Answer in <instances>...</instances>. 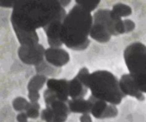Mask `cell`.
<instances>
[{
	"instance_id": "cell-14",
	"label": "cell",
	"mask_w": 146,
	"mask_h": 122,
	"mask_svg": "<svg viewBox=\"0 0 146 122\" xmlns=\"http://www.w3.org/2000/svg\"><path fill=\"white\" fill-rule=\"evenodd\" d=\"M68 101L70 112L83 114H89L91 112V103L89 99L85 100L84 98L72 99Z\"/></svg>"
},
{
	"instance_id": "cell-8",
	"label": "cell",
	"mask_w": 146,
	"mask_h": 122,
	"mask_svg": "<svg viewBox=\"0 0 146 122\" xmlns=\"http://www.w3.org/2000/svg\"><path fill=\"white\" fill-rule=\"evenodd\" d=\"M119 84L121 91L126 96L134 97L140 101L145 100L144 94L137 87L133 76L130 73L123 75Z\"/></svg>"
},
{
	"instance_id": "cell-18",
	"label": "cell",
	"mask_w": 146,
	"mask_h": 122,
	"mask_svg": "<svg viewBox=\"0 0 146 122\" xmlns=\"http://www.w3.org/2000/svg\"><path fill=\"white\" fill-rule=\"evenodd\" d=\"M40 106L38 102H31L29 107L26 111V114L29 118L35 119L39 116Z\"/></svg>"
},
{
	"instance_id": "cell-12",
	"label": "cell",
	"mask_w": 146,
	"mask_h": 122,
	"mask_svg": "<svg viewBox=\"0 0 146 122\" xmlns=\"http://www.w3.org/2000/svg\"><path fill=\"white\" fill-rule=\"evenodd\" d=\"M88 89L76 76L68 81V94L72 99L83 98L87 93Z\"/></svg>"
},
{
	"instance_id": "cell-2",
	"label": "cell",
	"mask_w": 146,
	"mask_h": 122,
	"mask_svg": "<svg viewBox=\"0 0 146 122\" xmlns=\"http://www.w3.org/2000/svg\"><path fill=\"white\" fill-rule=\"evenodd\" d=\"M90 12L76 4L66 15L62 24L60 38L63 43L72 50H84L89 46L88 37L93 24Z\"/></svg>"
},
{
	"instance_id": "cell-4",
	"label": "cell",
	"mask_w": 146,
	"mask_h": 122,
	"mask_svg": "<svg viewBox=\"0 0 146 122\" xmlns=\"http://www.w3.org/2000/svg\"><path fill=\"white\" fill-rule=\"evenodd\" d=\"M124 57L129 73L135 76L146 74V46L139 42L129 45Z\"/></svg>"
},
{
	"instance_id": "cell-11",
	"label": "cell",
	"mask_w": 146,
	"mask_h": 122,
	"mask_svg": "<svg viewBox=\"0 0 146 122\" xmlns=\"http://www.w3.org/2000/svg\"><path fill=\"white\" fill-rule=\"evenodd\" d=\"M48 89L55 94L58 100L64 102L68 101V81L66 79H49L47 82Z\"/></svg>"
},
{
	"instance_id": "cell-7",
	"label": "cell",
	"mask_w": 146,
	"mask_h": 122,
	"mask_svg": "<svg viewBox=\"0 0 146 122\" xmlns=\"http://www.w3.org/2000/svg\"><path fill=\"white\" fill-rule=\"evenodd\" d=\"M91 103V112L95 118L104 119L114 118L118 114L115 105L96 98L91 95L88 99Z\"/></svg>"
},
{
	"instance_id": "cell-25",
	"label": "cell",
	"mask_w": 146,
	"mask_h": 122,
	"mask_svg": "<svg viewBox=\"0 0 146 122\" xmlns=\"http://www.w3.org/2000/svg\"><path fill=\"white\" fill-rule=\"evenodd\" d=\"M62 7H65L68 5L71 1H59Z\"/></svg>"
},
{
	"instance_id": "cell-5",
	"label": "cell",
	"mask_w": 146,
	"mask_h": 122,
	"mask_svg": "<svg viewBox=\"0 0 146 122\" xmlns=\"http://www.w3.org/2000/svg\"><path fill=\"white\" fill-rule=\"evenodd\" d=\"M46 109L41 113V119L46 122H65L70 112L64 102L54 100L46 104Z\"/></svg>"
},
{
	"instance_id": "cell-22",
	"label": "cell",
	"mask_w": 146,
	"mask_h": 122,
	"mask_svg": "<svg viewBox=\"0 0 146 122\" xmlns=\"http://www.w3.org/2000/svg\"><path fill=\"white\" fill-rule=\"evenodd\" d=\"M15 3L16 1H0V5L3 7L13 8Z\"/></svg>"
},
{
	"instance_id": "cell-15",
	"label": "cell",
	"mask_w": 146,
	"mask_h": 122,
	"mask_svg": "<svg viewBox=\"0 0 146 122\" xmlns=\"http://www.w3.org/2000/svg\"><path fill=\"white\" fill-rule=\"evenodd\" d=\"M46 78L42 75L38 74L33 77L30 81L27 87L29 95H39V90L44 84Z\"/></svg>"
},
{
	"instance_id": "cell-21",
	"label": "cell",
	"mask_w": 146,
	"mask_h": 122,
	"mask_svg": "<svg viewBox=\"0 0 146 122\" xmlns=\"http://www.w3.org/2000/svg\"><path fill=\"white\" fill-rule=\"evenodd\" d=\"M124 21L125 33H129L133 31L135 28V24L132 21L129 19H125Z\"/></svg>"
},
{
	"instance_id": "cell-16",
	"label": "cell",
	"mask_w": 146,
	"mask_h": 122,
	"mask_svg": "<svg viewBox=\"0 0 146 122\" xmlns=\"http://www.w3.org/2000/svg\"><path fill=\"white\" fill-rule=\"evenodd\" d=\"M111 11L114 17L118 19L128 16L131 14L132 12L131 7L121 3H117L114 5Z\"/></svg>"
},
{
	"instance_id": "cell-23",
	"label": "cell",
	"mask_w": 146,
	"mask_h": 122,
	"mask_svg": "<svg viewBox=\"0 0 146 122\" xmlns=\"http://www.w3.org/2000/svg\"><path fill=\"white\" fill-rule=\"evenodd\" d=\"M28 117L26 113L23 112L17 115V119L18 122H27V119Z\"/></svg>"
},
{
	"instance_id": "cell-6",
	"label": "cell",
	"mask_w": 146,
	"mask_h": 122,
	"mask_svg": "<svg viewBox=\"0 0 146 122\" xmlns=\"http://www.w3.org/2000/svg\"><path fill=\"white\" fill-rule=\"evenodd\" d=\"M45 49L38 43L29 45H21L18 49L20 59L25 64L35 66L44 61Z\"/></svg>"
},
{
	"instance_id": "cell-3",
	"label": "cell",
	"mask_w": 146,
	"mask_h": 122,
	"mask_svg": "<svg viewBox=\"0 0 146 122\" xmlns=\"http://www.w3.org/2000/svg\"><path fill=\"white\" fill-rule=\"evenodd\" d=\"M79 77L96 98L116 105L126 97L121 91L119 81L110 72L98 71L90 74L85 69L80 71Z\"/></svg>"
},
{
	"instance_id": "cell-24",
	"label": "cell",
	"mask_w": 146,
	"mask_h": 122,
	"mask_svg": "<svg viewBox=\"0 0 146 122\" xmlns=\"http://www.w3.org/2000/svg\"><path fill=\"white\" fill-rule=\"evenodd\" d=\"M80 122H93L90 115L89 114H83L80 118Z\"/></svg>"
},
{
	"instance_id": "cell-13",
	"label": "cell",
	"mask_w": 146,
	"mask_h": 122,
	"mask_svg": "<svg viewBox=\"0 0 146 122\" xmlns=\"http://www.w3.org/2000/svg\"><path fill=\"white\" fill-rule=\"evenodd\" d=\"M91 38L100 43H106L110 40L111 35L104 25L94 22L90 33Z\"/></svg>"
},
{
	"instance_id": "cell-17",
	"label": "cell",
	"mask_w": 146,
	"mask_h": 122,
	"mask_svg": "<svg viewBox=\"0 0 146 122\" xmlns=\"http://www.w3.org/2000/svg\"><path fill=\"white\" fill-rule=\"evenodd\" d=\"M30 103L25 98L18 97L15 99L13 102V107L16 111H21L28 109Z\"/></svg>"
},
{
	"instance_id": "cell-9",
	"label": "cell",
	"mask_w": 146,
	"mask_h": 122,
	"mask_svg": "<svg viewBox=\"0 0 146 122\" xmlns=\"http://www.w3.org/2000/svg\"><path fill=\"white\" fill-rule=\"evenodd\" d=\"M62 22L60 20H54L44 28L48 44L52 47L59 48L63 44L60 38Z\"/></svg>"
},
{
	"instance_id": "cell-10",
	"label": "cell",
	"mask_w": 146,
	"mask_h": 122,
	"mask_svg": "<svg viewBox=\"0 0 146 122\" xmlns=\"http://www.w3.org/2000/svg\"><path fill=\"white\" fill-rule=\"evenodd\" d=\"M46 60L53 65L60 67L65 65L70 61L69 54L64 49L59 48L52 47L45 51Z\"/></svg>"
},
{
	"instance_id": "cell-1",
	"label": "cell",
	"mask_w": 146,
	"mask_h": 122,
	"mask_svg": "<svg viewBox=\"0 0 146 122\" xmlns=\"http://www.w3.org/2000/svg\"><path fill=\"white\" fill-rule=\"evenodd\" d=\"M66 15L59 1H16L11 20L15 33H33L53 20L63 21Z\"/></svg>"
},
{
	"instance_id": "cell-20",
	"label": "cell",
	"mask_w": 146,
	"mask_h": 122,
	"mask_svg": "<svg viewBox=\"0 0 146 122\" xmlns=\"http://www.w3.org/2000/svg\"><path fill=\"white\" fill-rule=\"evenodd\" d=\"M36 71L39 73H44L46 74L52 73L53 71V68L50 67L44 61L39 65L36 66Z\"/></svg>"
},
{
	"instance_id": "cell-19",
	"label": "cell",
	"mask_w": 146,
	"mask_h": 122,
	"mask_svg": "<svg viewBox=\"0 0 146 122\" xmlns=\"http://www.w3.org/2000/svg\"><path fill=\"white\" fill-rule=\"evenodd\" d=\"M100 1H76V4L85 9L86 10L91 13L96 8L99 4Z\"/></svg>"
}]
</instances>
